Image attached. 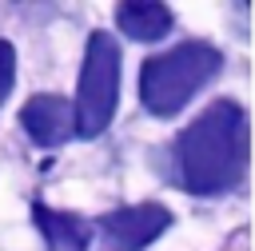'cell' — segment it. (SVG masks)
<instances>
[{"label": "cell", "instance_id": "1", "mask_svg": "<svg viewBox=\"0 0 255 251\" xmlns=\"http://www.w3.org/2000/svg\"><path fill=\"white\" fill-rule=\"evenodd\" d=\"M179 179L191 195H223L247 167V112L235 100H215L175 139Z\"/></svg>", "mask_w": 255, "mask_h": 251}, {"label": "cell", "instance_id": "2", "mask_svg": "<svg viewBox=\"0 0 255 251\" xmlns=\"http://www.w3.org/2000/svg\"><path fill=\"white\" fill-rule=\"evenodd\" d=\"M223 68V52L203 44V40H191V44H175L159 56H151L139 72V100L151 116L167 120V116H179L191 96L211 84Z\"/></svg>", "mask_w": 255, "mask_h": 251}, {"label": "cell", "instance_id": "3", "mask_svg": "<svg viewBox=\"0 0 255 251\" xmlns=\"http://www.w3.org/2000/svg\"><path fill=\"white\" fill-rule=\"evenodd\" d=\"M120 96V44L108 32H92L84 48V68H80V88H76V135H100L112 124Z\"/></svg>", "mask_w": 255, "mask_h": 251}, {"label": "cell", "instance_id": "4", "mask_svg": "<svg viewBox=\"0 0 255 251\" xmlns=\"http://www.w3.org/2000/svg\"><path fill=\"white\" fill-rule=\"evenodd\" d=\"M167 227H171V211L159 207V203L120 207V211H112V215L100 219V231L112 243V251H139V247L155 243Z\"/></svg>", "mask_w": 255, "mask_h": 251}, {"label": "cell", "instance_id": "5", "mask_svg": "<svg viewBox=\"0 0 255 251\" xmlns=\"http://www.w3.org/2000/svg\"><path fill=\"white\" fill-rule=\"evenodd\" d=\"M20 124L24 131L32 135V143L40 147H56L64 143L72 131H76V120H72V104L64 96H32L24 108H20Z\"/></svg>", "mask_w": 255, "mask_h": 251}, {"label": "cell", "instance_id": "6", "mask_svg": "<svg viewBox=\"0 0 255 251\" xmlns=\"http://www.w3.org/2000/svg\"><path fill=\"white\" fill-rule=\"evenodd\" d=\"M116 24H120V32L128 40L151 44V40H159L171 28V12L159 0H131V4H120L116 8Z\"/></svg>", "mask_w": 255, "mask_h": 251}, {"label": "cell", "instance_id": "7", "mask_svg": "<svg viewBox=\"0 0 255 251\" xmlns=\"http://www.w3.org/2000/svg\"><path fill=\"white\" fill-rule=\"evenodd\" d=\"M32 215H36V223H40V231H44V239H48L52 251H84L88 239H92V231H88L76 215L48 211V207H40V203L32 207Z\"/></svg>", "mask_w": 255, "mask_h": 251}, {"label": "cell", "instance_id": "8", "mask_svg": "<svg viewBox=\"0 0 255 251\" xmlns=\"http://www.w3.org/2000/svg\"><path fill=\"white\" fill-rule=\"evenodd\" d=\"M12 80H16V52H12V44H8V40H0V104L8 100Z\"/></svg>", "mask_w": 255, "mask_h": 251}]
</instances>
